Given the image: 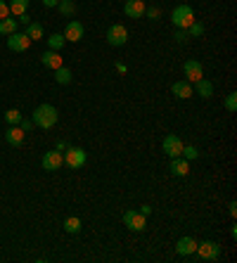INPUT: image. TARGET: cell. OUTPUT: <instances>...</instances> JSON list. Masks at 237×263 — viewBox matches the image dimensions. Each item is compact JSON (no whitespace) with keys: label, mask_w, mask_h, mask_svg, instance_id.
Wrapping results in <instances>:
<instances>
[{"label":"cell","mask_w":237,"mask_h":263,"mask_svg":"<svg viewBox=\"0 0 237 263\" xmlns=\"http://www.w3.org/2000/svg\"><path fill=\"white\" fill-rule=\"evenodd\" d=\"M5 121L10 126H19L21 124V111L19 109H7L5 111Z\"/></svg>","instance_id":"obj_25"},{"label":"cell","mask_w":237,"mask_h":263,"mask_svg":"<svg viewBox=\"0 0 237 263\" xmlns=\"http://www.w3.org/2000/svg\"><path fill=\"white\" fill-rule=\"evenodd\" d=\"M145 10H147V5H145L142 0H126V5H123V12H126V17H130V19L145 17Z\"/></svg>","instance_id":"obj_11"},{"label":"cell","mask_w":237,"mask_h":263,"mask_svg":"<svg viewBox=\"0 0 237 263\" xmlns=\"http://www.w3.org/2000/svg\"><path fill=\"white\" fill-rule=\"evenodd\" d=\"M19 128H21V131H24V133H29V131H31V128H34V121H24V119H21Z\"/></svg>","instance_id":"obj_32"},{"label":"cell","mask_w":237,"mask_h":263,"mask_svg":"<svg viewBox=\"0 0 237 263\" xmlns=\"http://www.w3.org/2000/svg\"><path fill=\"white\" fill-rule=\"evenodd\" d=\"M41 62L45 64L47 69H60L62 64H64V60H62V55L60 52H57V50H45V52H43L41 55Z\"/></svg>","instance_id":"obj_13"},{"label":"cell","mask_w":237,"mask_h":263,"mask_svg":"<svg viewBox=\"0 0 237 263\" xmlns=\"http://www.w3.org/2000/svg\"><path fill=\"white\" fill-rule=\"evenodd\" d=\"M41 164H43V168H45V171H57V168L64 164V154H62L60 150H50V152L43 154Z\"/></svg>","instance_id":"obj_9"},{"label":"cell","mask_w":237,"mask_h":263,"mask_svg":"<svg viewBox=\"0 0 237 263\" xmlns=\"http://www.w3.org/2000/svg\"><path fill=\"white\" fill-rule=\"evenodd\" d=\"M180 157H185V159H197V157H199V150H197V147H192V145H185L183 147V154H180Z\"/></svg>","instance_id":"obj_28"},{"label":"cell","mask_w":237,"mask_h":263,"mask_svg":"<svg viewBox=\"0 0 237 263\" xmlns=\"http://www.w3.org/2000/svg\"><path fill=\"white\" fill-rule=\"evenodd\" d=\"M57 7H60V12L67 14V17H71V14L76 12V5L71 3V0H60V3H57Z\"/></svg>","instance_id":"obj_26"},{"label":"cell","mask_w":237,"mask_h":263,"mask_svg":"<svg viewBox=\"0 0 237 263\" xmlns=\"http://www.w3.org/2000/svg\"><path fill=\"white\" fill-rule=\"evenodd\" d=\"M107 43L112 48H121L128 43V28L123 26V24H112L107 28Z\"/></svg>","instance_id":"obj_3"},{"label":"cell","mask_w":237,"mask_h":263,"mask_svg":"<svg viewBox=\"0 0 237 263\" xmlns=\"http://www.w3.org/2000/svg\"><path fill=\"white\" fill-rule=\"evenodd\" d=\"M55 81H57V83H62V85L71 83V69H67V67L62 64L60 69H55Z\"/></svg>","instance_id":"obj_21"},{"label":"cell","mask_w":237,"mask_h":263,"mask_svg":"<svg viewBox=\"0 0 237 263\" xmlns=\"http://www.w3.org/2000/svg\"><path fill=\"white\" fill-rule=\"evenodd\" d=\"M188 36H204V24H199V21H192L188 26Z\"/></svg>","instance_id":"obj_27"},{"label":"cell","mask_w":237,"mask_h":263,"mask_svg":"<svg viewBox=\"0 0 237 263\" xmlns=\"http://www.w3.org/2000/svg\"><path fill=\"white\" fill-rule=\"evenodd\" d=\"M17 21H19V24H24V26H29V24H31V17L24 12V14H19V19H17Z\"/></svg>","instance_id":"obj_33"},{"label":"cell","mask_w":237,"mask_h":263,"mask_svg":"<svg viewBox=\"0 0 237 263\" xmlns=\"http://www.w3.org/2000/svg\"><path fill=\"white\" fill-rule=\"evenodd\" d=\"M7 48L12 50V52H24V50L31 48V38L27 34H19V31H14L10 38H7Z\"/></svg>","instance_id":"obj_8"},{"label":"cell","mask_w":237,"mask_h":263,"mask_svg":"<svg viewBox=\"0 0 237 263\" xmlns=\"http://www.w3.org/2000/svg\"><path fill=\"white\" fill-rule=\"evenodd\" d=\"M162 147H164V152H166V157H171V159H173V157H180V154H183V140L178 138L176 133H171V135H166V138H164V142H162Z\"/></svg>","instance_id":"obj_6"},{"label":"cell","mask_w":237,"mask_h":263,"mask_svg":"<svg viewBox=\"0 0 237 263\" xmlns=\"http://www.w3.org/2000/svg\"><path fill=\"white\" fill-rule=\"evenodd\" d=\"M29 3H31V0H10V14H12V17L24 14L29 10Z\"/></svg>","instance_id":"obj_20"},{"label":"cell","mask_w":237,"mask_h":263,"mask_svg":"<svg viewBox=\"0 0 237 263\" xmlns=\"http://www.w3.org/2000/svg\"><path fill=\"white\" fill-rule=\"evenodd\" d=\"M169 168H171V173L173 176H180V178H183V176L190 173V161L185 159V157H173Z\"/></svg>","instance_id":"obj_15"},{"label":"cell","mask_w":237,"mask_h":263,"mask_svg":"<svg viewBox=\"0 0 237 263\" xmlns=\"http://www.w3.org/2000/svg\"><path fill=\"white\" fill-rule=\"evenodd\" d=\"M5 17H10V5L5 0H0V19H5Z\"/></svg>","instance_id":"obj_30"},{"label":"cell","mask_w":237,"mask_h":263,"mask_svg":"<svg viewBox=\"0 0 237 263\" xmlns=\"http://www.w3.org/2000/svg\"><path fill=\"white\" fill-rule=\"evenodd\" d=\"M145 12H147L149 17H152V19H156V17H159V10H156V7H147Z\"/></svg>","instance_id":"obj_34"},{"label":"cell","mask_w":237,"mask_h":263,"mask_svg":"<svg viewBox=\"0 0 237 263\" xmlns=\"http://www.w3.org/2000/svg\"><path fill=\"white\" fill-rule=\"evenodd\" d=\"M176 251H178V256H192L197 251V242H195V237H180L176 244Z\"/></svg>","instance_id":"obj_14"},{"label":"cell","mask_w":237,"mask_h":263,"mask_svg":"<svg viewBox=\"0 0 237 263\" xmlns=\"http://www.w3.org/2000/svg\"><path fill=\"white\" fill-rule=\"evenodd\" d=\"M24 135H27V133L21 131L19 126H10V128L5 131V140H7V142H10L12 147H19L21 142H24Z\"/></svg>","instance_id":"obj_16"},{"label":"cell","mask_w":237,"mask_h":263,"mask_svg":"<svg viewBox=\"0 0 237 263\" xmlns=\"http://www.w3.org/2000/svg\"><path fill=\"white\" fill-rule=\"evenodd\" d=\"M83 34H86V28H83L81 21H69L67 28H64V38L71 43H78L83 38Z\"/></svg>","instance_id":"obj_12"},{"label":"cell","mask_w":237,"mask_h":263,"mask_svg":"<svg viewBox=\"0 0 237 263\" xmlns=\"http://www.w3.org/2000/svg\"><path fill=\"white\" fill-rule=\"evenodd\" d=\"M171 93L176 97H180V100H188V97H192V83L190 81H176L171 85Z\"/></svg>","instance_id":"obj_17"},{"label":"cell","mask_w":237,"mask_h":263,"mask_svg":"<svg viewBox=\"0 0 237 263\" xmlns=\"http://www.w3.org/2000/svg\"><path fill=\"white\" fill-rule=\"evenodd\" d=\"M27 36L31 41H41L43 36H45V28H43V24H38V21H31L27 26Z\"/></svg>","instance_id":"obj_19"},{"label":"cell","mask_w":237,"mask_h":263,"mask_svg":"<svg viewBox=\"0 0 237 263\" xmlns=\"http://www.w3.org/2000/svg\"><path fill=\"white\" fill-rule=\"evenodd\" d=\"M171 21H173V26L176 28H185L188 31V26L192 24V21H197L195 19V10L190 5H178L173 12H171Z\"/></svg>","instance_id":"obj_2"},{"label":"cell","mask_w":237,"mask_h":263,"mask_svg":"<svg viewBox=\"0 0 237 263\" xmlns=\"http://www.w3.org/2000/svg\"><path fill=\"white\" fill-rule=\"evenodd\" d=\"M64 230L71 232V235H78V232H81V221H78L76 216H69L67 221H64Z\"/></svg>","instance_id":"obj_24"},{"label":"cell","mask_w":237,"mask_h":263,"mask_svg":"<svg viewBox=\"0 0 237 263\" xmlns=\"http://www.w3.org/2000/svg\"><path fill=\"white\" fill-rule=\"evenodd\" d=\"M195 85H197V93H199V95H202L204 100L214 95V85H211L209 81H206V78H199V81H197Z\"/></svg>","instance_id":"obj_22"},{"label":"cell","mask_w":237,"mask_h":263,"mask_svg":"<svg viewBox=\"0 0 237 263\" xmlns=\"http://www.w3.org/2000/svg\"><path fill=\"white\" fill-rule=\"evenodd\" d=\"M19 26V21L14 19V17H5V19H0V36H12Z\"/></svg>","instance_id":"obj_18"},{"label":"cell","mask_w":237,"mask_h":263,"mask_svg":"<svg viewBox=\"0 0 237 263\" xmlns=\"http://www.w3.org/2000/svg\"><path fill=\"white\" fill-rule=\"evenodd\" d=\"M195 254L199 258H204V261H218L221 258V244L214 242V240H204L202 244H197Z\"/></svg>","instance_id":"obj_4"},{"label":"cell","mask_w":237,"mask_h":263,"mask_svg":"<svg viewBox=\"0 0 237 263\" xmlns=\"http://www.w3.org/2000/svg\"><path fill=\"white\" fill-rule=\"evenodd\" d=\"M57 3H60V0H43V5L45 7H57Z\"/></svg>","instance_id":"obj_36"},{"label":"cell","mask_w":237,"mask_h":263,"mask_svg":"<svg viewBox=\"0 0 237 263\" xmlns=\"http://www.w3.org/2000/svg\"><path fill=\"white\" fill-rule=\"evenodd\" d=\"M183 69H185V81H190V83H197L199 78H204V67L197 60H188Z\"/></svg>","instance_id":"obj_10"},{"label":"cell","mask_w":237,"mask_h":263,"mask_svg":"<svg viewBox=\"0 0 237 263\" xmlns=\"http://www.w3.org/2000/svg\"><path fill=\"white\" fill-rule=\"evenodd\" d=\"M228 209H230V216L235 218V216H237V204H235V201H230V207H228Z\"/></svg>","instance_id":"obj_37"},{"label":"cell","mask_w":237,"mask_h":263,"mask_svg":"<svg viewBox=\"0 0 237 263\" xmlns=\"http://www.w3.org/2000/svg\"><path fill=\"white\" fill-rule=\"evenodd\" d=\"M57 119H60V114H57V109H55L52 104H41V107L34 109V124L38 128H45V131L52 128L57 124Z\"/></svg>","instance_id":"obj_1"},{"label":"cell","mask_w":237,"mask_h":263,"mask_svg":"<svg viewBox=\"0 0 237 263\" xmlns=\"http://www.w3.org/2000/svg\"><path fill=\"white\" fill-rule=\"evenodd\" d=\"M123 225L130 228L133 232H140V230H145V225H147V216H142L140 211H126V214H123Z\"/></svg>","instance_id":"obj_7"},{"label":"cell","mask_w":237,"mask_h":263,"mask_svg":"<svg viewBox=\"0 0 237 263\" xmlns=\"http://www.w3.org/2000/svg\"><path fill=\"white\" fill-rule=\"evenodd\" d=\"M225 109L230 111V114L237 109V93H230V95L225 97Z\"/></svg>","instance_id":"obj_29"},{"label":"cell","mask_w":237,"mask_h":263,"mask_svg":"<svg viewBox=\"0 0 237 263\" xmlns=\"http://www.w3.org/2000/svg\"><path fill=\"white\" fill-rule=\"evenodd\" d=\"M64 164H67L69 168H81L83 164H86V150H83V147H67Z\"/></svg>","instance_id":"obj_5"},{"label":"cell","mask_w":237,"mask_h":263,"mask_svg":"<svg viewBox=\"0 0 237 263\" xmlns=\"http://www.w3.org/2000/svg\"><path fill=\"white\" fill-rule=\"evenodd\" d=\"M140 214H142V216H149V214H152V207H149V204H142V207H140Z\"/></svg>","instance_id":"obj_35"},{"label":"cell","mask_w":237,"mask_h":263,"mask_svg":"<svg viewBox=\"0 0 237 263\" xmlns=\"http://www.w3.org/2000/svg\"><path fill=\"white\" fill-rule=\"evenodd\" d=\"M64 43H67L64 34H52L50 38H47V45H50V50H57V52L64 48Z\"/></svg>","instance_id":"obj_23"},{"label":"cell","mask_w":237,"mask_h":263,"mask_svg":"<svg viewBox=\"0 0 237 263\" xmlns=\"http://www.w3.org/2000/svg\"><path fill=\"white\" fill-rule=\"evenodd\" d=\"M188 38H190V36H188V31H185V28H178V31H176V41L178 43H185Z\"/></svg>","instance_id":"obj_31"}]
</instances>
